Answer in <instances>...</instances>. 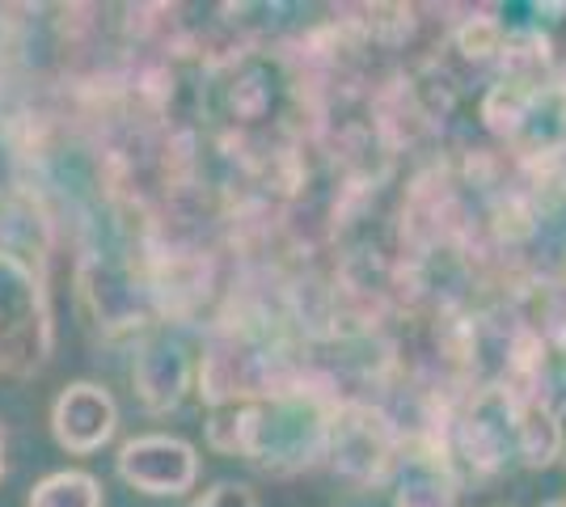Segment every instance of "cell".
<instances>
[{"instance_id": "1", "label": "cell", "mask_w": 566, "mask_h": 507, "mask_svg": "<svg viewBox=\"0 0 566 507\" xmlns=\"http://www.w3.org/2000/svg\"><path fill=\"white\" fill-rule=\"evenodd\" d=\"M51 220L25 191H0V377L30 381L55 351Z\"/></svg>"}, {"instance_id": "2", "label": "cell", "mask_w": 566, "mask_h": 507, "mask_svg": "<svg viewBox=\"0 0 566 507\" xmlns=\"http://www.w3.org/2000/svg\"><path fill=\"white\" fill-rule=\"evenodd\" d=\"M334 411L338 402L322 398L317 389L292 385L254 402L216 406L208 423V444L216 453H229L275 478H287L326 461Z\"/></svg>"}, {"instance_id": "3", "label": "cell", "mask_w": 566, "mask_h": 507, "mask_svg": "<svg viewBox=\"0 0 566 507\" xmlns=\"http://www.w3.org/2000/svg\"><path fill=\"white\" fill-rule=\"evenodd\" d=\"M482 123L503 145L528 157L549 161L566 152V81L554 73L499 76L482 94Z\"/></svg>"}, {"instance_id": "4", "label": "cell", "mask_w": 566, "mask_h": 507, "mask_svg": "<svg viewBox=\"0 0 566 507\" xmlns=\"http://www.w3.org/2000/svg\"><path fill=\"white\" fill-rule=\"evenodd\" d=\"M115 469L132 490L153 495V499H174V495L195 490L199 483V448L182 435L144 432L118 448Z\"/></svg>"}, {"instance_id": "5", "label": "cell", "mask_w": 566, "mask_h": 507, "mask_svg": "<svg viewBox=\"0 0 566 507\" xmlns=\"http://www.w3.org/2000/svg\"><path fill=\"white\" fill-rule=\"evenodd\" d=\"M118 432L115 393L97 381H72L51 402V435L72 457H90L106 448Z\"/></svg>"}, {"instance_id": "6", "label": "cell", "mask_w": 566, "mask_h": 507, "mask_svg": "<svg viewBox=\"0 0 566 507\" xmlns=\"http://www.w3.org/2000/svg\"><path fill=\"white\" fill-rule=\"evenodd\" d=\"M195 363H190L187 347L169 335H144L136 347V363H132V385L136 398L153 414L174 411L190 389Z\"/></svg>"}, {"instance_id": "7", "label": "cell", "mask_w": 566, "mask_h": 507, "mask_svg": "<svg viewBox=\"0 0 566 507\" xmlns=\"http://www.w3.org/2000/svg\"><path fill=\"white\" fill-rule=\"evenodd\" d=\"M394 507H461V478L440 457H401Z\"/></svg>"}, {"instance_id": "8", "label": "cell", "mask_w": 566, "mask_h": 507, "mask_svg": "<svg viewBox=\"0 0 566 507\" xmlns=\"http://www.w3.org/2000/svg\"><path fill=\"white\" fill-rule=\"evenodd\" d=\"M102 483L90 469H55L48 478H39L25 507H102Z\"/></svg>"}, {"instance_id": "9", "label": "cell", "mask_w": 566, "mask_h": 507, "mask_svg": "<svg viewBox=\"0 0 566 507\" xmlns=\"http://www.w3.org/2000/svg\"><path fill=\"white\" fill-rule=\"evenodd\" d=\"M190 507H262V504L245 483H216L199 499H190Z\"/></svg>"}, {"instance_id": "10", "label": "cell", "mask_w": 566, "mask_h": 507, "mask_svg": "<svg viewBox=\"0 0 566 507\" xmlns=\"http://www.w3.org/2000/svg\"><path fill=\"white\" fill-rule=\"evenodd\" d=\"M0 478H4V427H0Z\"/></svg>"}, {"instance_id": "11", "label": "cell", "mask_w": 566, "mask_h": 507, "mask_svg": "<svg viewBox=\"0 0 566 507\" xmlns=\"http://www.w3.org/2000/svg\"><path fill=\"white\" fill-rule=\"evenodd\" d=\"M558 457H563V465H566V423H563V444H558Z\"/></svg>"}, {"instance_id": "12", "label": "cell", "mask_w": 566, "mask_h": 507, "mask_svg": "<svg viewBox=\"0 0 566 507\" xmlns=\"http://www.w3.org/2000/svg\"><path fill=\"white\" fill-rule=\"evenodd\" d=\"M542 507H563V504H558V499H554V504H542Z\"/></svg>"}, {"instance_id": "13", "label": "cell", "mask_w": 566, "mask_h": 507, "mask_svg": "<svg viewBox=\"0 0 566 507\" xmlns=\"http://www.w3.org/2000/svg\"><path fill=\"white\" fill-rule=\"evenodd\" d=\"M558 504H563V507H566V499H558Z\"/></svg>"}]
</instances>
